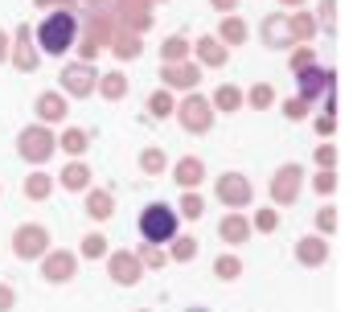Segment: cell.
Returning a JSON list of instances; mask_svg holds the SVG:
<instances>
[{"label": "cell", "instance_id": "obj_1", "mask_svg": "<svg viewBox=\"0 0 353 312\" xmlns=\"http://www.w3.org/2000/svg\"><path fill=\"white\" fill-rule=\"evenodd\" d=\"M74 37H79V17L70 12V8H54V12H46L41 17V25H37V46H41V54H66L70 46H74Z\"/></svg>", "mask_w": 353, "mask_h": 312}, {"label": "cell", "instance_id": "obj_2", "mask_svg": "<svg viewBox=\"0 0 353 312\" xmlns=\"http://www.w3.org/2000/svg\"><path fill=\"white\" fill-rule=\"evenodd\" d=\"M140 234H144V242H148V246L169 242V238L176 234V210H173V206H165V202L144 206V214H140Z\"/></svg>", "mask_w": 353, "mask_h": 312}, {"label": "cell", "instance_id": "obj_3", "mask_svg": "<svg viewBox=\"0 0 353 312\" xmlns=\"http://www.w3.org/2000/svg\"><path fill=\"white\" fill-rule=\"evenodd\" d=\"M17 148H21V156H25V160L41 164V160H50V156H54V148H58V144H54V132H46V128L37 124V128H25V132H21Z\"/></svg>", "mask_w": 353, "mask_h": 312}, {"label": "cell", "instance_id": "obj_4", "mask_svg": "<svg viewBox=\"0 0 353 312\" xmlns=\"http://www.w3.org/2000/svg\"><path fill=\"white\" fill-rule=\"evenodd\" d=\"M176 115H181V128H189V132H210V124H214V111L201 95H189Z\"/></svg>", "mask_w": 353, "mask_h": 312}, {"label": "cell", "instance_id": "obj_5", "mask_svg": "<svg viewBox=\"0 0 353 312\" xmlns=\"http://www.w3.org/2000/svg\"><path fill=\"white\" fill-rule=\"evenodd\" d=\"M218 202H226V206H251V181L243 177V173H226V177H218Z\"/></svg>", "mask_w": 353, "mask_h": 312}, {"label": "cell", "instance_id": "obj_6", "mask_svg": "<svg viewBox=\"0 0 353 312\" xmlns=\"http://www.w3.org/2000/svg\"><path fill=\"white\" fill-rule=\"evenodd\" d=\"M46 246H50L46 226H21V231L12 234V251L21 259H37V255H46Z\"/></svg>", "mask_w": 353, "mask_h": 312}, {"label": "cell", "instance_id": "obj_7", "mask_svg": "<svg viewBox=\"0 0 353 312\" xmlns=\"http://www.w3.org/2000/svg\"><path fill=\"white\" fill-rule=\"evenodd\" d=\"M296 193H300V164H283V168L275 173V181H271V197L283 202V206H292Z\"/></svg>", "mask_w": 353, "mask_h": 312}, {"label": "cell", "instance_id": "obj_8", "mask_svg": "<svg viewBox=\"0 0 353 312\" xmlns=\"http://www.w3.org/2000/svg\"><path fill=\"white\" fill-rule=\"evenodd\" d=\"M94 78H99V75L90 70L87 62H74V66H66V70H62V90L83 99V95H90V90H94Z\"/></svg>", "mask_w": 353, "mask_h": 312}, {"label": "cell", "instance_id": "obj_9", "mask_svg": "<svg viewBox=\"0 0 353 312\" xmlns=\"http://www.w3.org/2000/svg\"><path fill=\"white\" fill-rule=\"evenodd\" d=\"M107 267H111V280H115V284H123V288H132V284L140 280V271H144V263H140L136 255H123V251H119V255H111V259H107Z\"/></svg>", "mask_w": 353, "mask_h": 312}, {"label": "cell", "instance_id": "obj_10", "mask_svg": "<svg viewBox=\"0 0 353 312\" xmlns=\"http://www.w3.org/2000/svg\"><path fill=\"white\" fill-rule=\"evenodd\" d=\"M165 86L169 90H193L197 82H201V70L193 66V62H173V66H165Z\"/></svg>", "mask_w": 353, "mask_h": 312}, {"label": "cell", "instance_id": "obj_11", "mask_svg": "<svg viewBox=\"0 0 353 312\" xmlns=\"http://www.w3.org/2000/svg\"><path fill=\"white\" fill-rule=\"evenodd\" d=\"M41 275H46L50 284H66V280L74 275V255H66V251H54V255H46V263H41Z\"/></svg>", "mask_w": 353, "mask_h": 312}, {"label": "cell", "instance_id": "obj_12", "mask_svg": "<svg viewBox=\"0 0 353 312\" xmlns=\"http://www.w3.org/2000/svg\"><path fill=\"white\" fill-rule=\"evenodd\" d=\"M333 90V70H304L300 75V99L312 103L316 95H329Z\"/></svg>", "mask_w": 353, "mask_h": 312}, {"label": "cell", "instance_id": "obj_13", "mask_svg": "<svg viewBox=\"0 0 353 312\" xmlns=\"http://www.w3.org/2000/svg\"><path fill=\"white\" fill-rule=\"evenodd\" d=\"M70 111H66V99L62 95H54V90H46V95H37V119L41 124H62Z\"/></svg>", "mask_w": 353, "mask_h": 312}, {"label": "cell", "instance_id": "obj_14", "mask_svg": "<svg viewBox=\"0 0 353 312\" xmlns=\"http://www.w3.org/2000/svg\"><path fill=\"white\" fill-rule=\"evenodd\" d=\"M296 255H300V263H304V267H316V263H325V259H329V242H325V238H316V234H308V238H300Z\"/></svg>", "mask_w": 353, "mask_h": 312}, {"label": "cell", "instance_id": "obj_15", "mask_svg": "<svg viewBox=\"0 0 353 312\" xmlns=\"http://www.w3.org/2000/svg\"><path fill=\"white\" fill-rule=\"evenodd\" d=\"M173 173H176V185H181V189H193V185L205 177V168H201V160H197V156H185Z\"/></svg>", "mask_w": 353, "mask_h": 312}, {"label": "cell", "instance_id": "obj_16", "mask_svg": "<svg viewBox=\"0 0 353 312\" xmlns=\"http://www.w3.org/2000/svg\"><path fill=\"white\" fill-rule=\"evenodd\" d=\"M218 231H222L226 242H247V238H251V222H247L243 214H230V218H222V226H218Z\"/></svg>", "mask_w": 353, "mask_h": 312}, {"label": "cell", "instance_id": "obj_17", "mask_svg": "<svg viewBox=\"0 0 353 312\" xmlns=\"http://www.w3.org/2000/svg\"><path fill=\"white\" fill-rule=\"evenodd\" d=\"M12 62H17L21 70H33V66H37V54L29 50V29H25V25L17 29V50H12Z\"/></svg>", "mask_w": 353, "mask_h": 312}, {"label": "cell", "instance_id": "obj_18", "mask_svg": "<svg viewBox=\"0 0 353 312\" xmlns=\"http://www.w3.org/2000/svg\"><path fill=\"white\" fill-rule=\"evenodd\" d=\"M62 185H66V189H74V193H79V189H87V185H90V168L83 164V160L66 164V168H62Z\"/></svg>", "mask_w": 353, "mask_h": 312}, {"label": "cell", "instance_id": "obj_19", "mask_svg": "<svg viewBox=\"0 0 353 312\" xmlns=\"http://www.w3.org/2000/svg\"><path fill=\"white\" fill-rule=\"evenodd\" d=\"M197 54H201L205 66H222V62H226V46H222L218 37H201V41H197Z\"/></svg>", "mask_w": 353, "mask_h": 312}, {"label": "cell", "instance_id": "obj_20", "mask_svg": "<svg viewBox=\"0 0 353 312\" xmlns=\"http://www.w3.org/2000/svg\"><path fill=\"white\" fill-rule=\"evenodd\" d=\"M99 78H103V82H94V86L103 90V99H111V103H115V99H123V95H128V78L119 75V70H115V75H99Z\"/></svg>", "mask_w": 353, "mask_h": 312}, {"label": "cell", "instance_id": "obj_21", "mask_svg": "<svg viewBox=\"0 0 353 312\" xmlns=\"http://www.w3.org/2000/svg\"><path fill=\"white\" fill-rule=\"evenodd\" d=\"M283 37H288L283 17H267V21H263V41L271 46V50H279V46H283Z\"/></svg>", "mask_w": 353, "mask_h": 312}, {"label": "cell", "instance_id": "obj_22", "mask_svg": "<svg viewBox=\"0 0 353 312\" xmlns=\"http://www.w3.org/2000/svg\"><path fill=\"white\" fill-rule=\"evenodd\" d=\"M50 189H54V177H46V173H33V177L25 181V193H29L33 202H41V197H50Z\"/></svg>", "mask_w": 353, "mask_h": 312}, {"label": "cell", "instance_id": "obj_23", "mask_svg": "<svg viewBox=\"0 0 353 312\" xmlns=\"http://www.w3.org/2000/svg\"><path fill=\"white\" fill-rule=\"evenodd\" d=\"M161 54H165V62L173 66V62H185V54H189V41L181 37V33H173L165 46H161Z\"/></svg>", "mask_w": 353, "mask_h": 312}, {"label": "cell", "instance_id": "obj_24", "mask_svg": "<svg viewBox=\"0 0 353 312\" xmlns=\"http://www.w3.org/2000/svg\"><path fill=\"white\" fill-rule=\"evenodd\" d=\"M222 41H230V46L247 41V25H243L239 17H226V21H222Z\"/></svg>", "mask_w": 353, "mask_h": 312}, {"label": "cell", "instance_id": "obj_25", "mask_svg": "<svg viewBox=\"0 0 353 312\" xmlns=\"http://www.w3.org/2000/svg\"><path fill=\"white\" fill-rule=\"evenodd\" d=\"M214 107H222V111H239V107H243V90H234V86H222V90L214 95Z\"/></svg>", "mask_w": 353, "mask_h": 312}, {"label": "cell", "instance_id": "obj_26", "mask_svg": "<svg viewBox=\"0 0 353 312\" xmlns=\"http://www.w3.org/2000/svg\"><path fill=\"white\" fill-rule=\"evenodd\" d=\"M148 111H152L157 119L173 115V95H169V90H157V95H148Z\"/></svg>", "mask_w": 353, "mask_h": 312}, {"label": "cell", "instance_id": "obj_27", "mask_svg": "<svg viewBox=\"0 0 353 312\" xmlns=\"http://www.w3.org/2000/svg\"><path fill=\"white\" fill-rule=\"evenodd\" d=\"M239 271H243V263H239L234 255H222V259H214V275H218V280H239Z\"/></svg>", "mask_w": 353, "mask_h": 312}, {"label": "cell", "instance_id": "obj_28", "mask_svg": "<svg viewBox=\"0 0 353 312\" xmlns=\"http://www.w3.org/2000/svg\"><path fill=\"white\" fill-rule=\"evenodd\" d=\"M87 214L90 218H111V193H90L87 197Z\"/></svg>", "mask_w": 353, "mask_h": 312}, {"label": "cell", "instance_id": "obj_29", "mask_svg": "<svg viewBox=\"0 0 353 312\" xmlns=\"http://www.w3.org/2000/svg\"><path fill=\"white\" fill-rule=\"evenodd\" d=\"M62 148H66V153H70V156L87 153V132H83V128H70V132L62 136Z\"/></svg>", "mask_w": 353, "mask_h": 312}, {"label": "cell", "instance_id": "obj_30", "mask_svg": "<svg viewBox=\"0 0 353 312\" xmlns=\"http://www.w3.org/2000/svg\"><path fill=\"white\" fill-rule=\"evenodd\" d=\"M140 168H144L148 177H157V173L165 168V153H161V148H148V153H140Z\"/></svg>", "mask_w": 353, "mask_h": 312}, {"label": "cell", "instance_id": "obj_31", "mask_svg": "<svg viewBox=\"0 0 353 312\" xmlns=\"http://www.w3.org/2000/svg\"><path fill=\"white\" fill-rule=\"evenodd\" d=\"M173 259H176V263L197 259V238H176V242H173Z\"/></svg>", "mask_w": 353, "mask_h": 312}, {"label": "cell", "instance_id": "obj_32", "mask_svg": "<svg viewBox=\"0 0 353 312\" xmlns=\"http://www.w3.org/2000/svg\"><path fill=\"white\" fill-rule=\"evenodd\" d=\"M83 255H87V259L107 255V238H103V234H87V238H83Z\"/></svg>", "mask_w": 353, "mask_h": 312}, {"label": "cell", "instance_id": "obj_33", "mask_svg": "<svg viewBox=\"0 0 353 312\" xmlns=\"http://www.w3.org/2000/svg\"><path fill=\"white\" fill-rule=\"evenodd\" d=\"M181 210H185V218H201V214H205V206H201L197 193H185V197H181Z\"/></svg>", "mask_w": 353, "mask_h": 312}, {"label": "cell", "instance_id": "obj_34", "mask_svg": "<svg viewBox=\"0 0 353 312\" xmlns=\"http://www.w3.org/2000/svg\"><path fill=\"white\" fill-rule=\"evenodd\" d=\"M271 103H275V90L271 86H255L251 90V107H271Z\"/></svg>", "mask_w": 353, "mask_h": 312}, {"label": "cell", "instance_id": "obj_35", "mask_svg": "<svg viewBox=\"0 0 353 312\" xmlns=\"http://www.w3.org/2000/svg\"><path fill=\"white\" fill-rule=\"evenodd\" d=\"M312 29H316V21H312V17H292V33H296V37H308Z\"/></svg>", "mask_w": 353, "mask_h": 312}, {"label": "cell", "instance_id": "obj_36", "mask_svg": "<svg viewBox=\"0 0 353 312\" xmlns=\"http://www.w3.org/2000/svg\"><path fill=\"white\" fill-rule=\"evenodd\" d=\"M275 222H279L275 210H259V214H255V226H259V231H275Z\"/></svg>", "mask_w": 353, "mask_h": 312}, {"label": "cell", "instance_id": "obj_37", "mask_svg": "<svg viewBox=\"0 0 353 312\" xmlns=\"http://www.w3.org/2000/svg\"><path fill=\"white\" fill-rule=\"evenodd\" d=\"M283 111H288V119H304L308 115V103L304 99H292V103H283Z\"/></svg>", "mask_w": 353, "mask_h": 312}, {"label": "cell", "instance_id": "obj_38", "mask_svg": "<svg viewBox=\"0 0 353 312\" xmlns=\"http://www.w3.org/2000/svg\"><path fill=\"white\" fill-rule=\"evenodd\" d=\"M316 189H321V193H333V189H337V173H333V168H325V173L316 177Z\"/></svg>", "mask_w": 353, "mask_h": 312}, {"label": "cell", "instance_id": "obj_39", "mask_svg": "<svg viewBox=\"0 0 353 312\" xmlns=\"http://www.w3.org/2000/svg\"><path fill=\"white\" fill-rule=\"evenodd\" d=\"M115 54H119V58H136V54H140V41H136V37H128V41H119V46H115Z\"/></svg>", "mask_w": 353, "mask_h": 312}, {"label": "cell", "instance_id": "obj_40", "mask_svg": "<svg viewBox=\"0 0 353 312\" xmlns=\"http://www.w3.org/2000/svg\"><path fill=\"white\" fill-rule=\"evenodd\" d=\"M140 263H152V267H161V263H165V255H161L157 246H148V242H144V251H140Z\"/></svg>", "mask_w": 353, "mask_h": 312}, {"label": "cell", "instance_id": "obj_41", "mask_svg": "<svg viewBox=\"0 0 353 312\" xmlns=\"http://www.w3.org/2000/svg\"><path fill=\"white\" fill-rule=\"evenodd\" d=\"M333 226H337V214H333V210H321V231L329 234Z\"/></svg>", "mask_w": 353, "mask_h": 312}, {"label": "cell", "instance_id": "obj_42", "mask_svg": "<svg viewBox=\"0 0 353 312\" xmlns=\"http://www.w3.org/2000/svg\"><path fill=\"white\" fill-rule=\"evenodd\" d=\"M308 62H312V50H300V54H296V58H292V66H296V70H304V66H308Z\"/></svg>", "mask_w": 353, "mask_h": 312}, {"label": "cell", "instance_id": "obj_43", "mask_svg": "<svg viewBox=\"0 0 353 312\" xmlns=\"http://www.w3.org/2000/svg\"><path fill=\"white\" fill-rule=\"evenodd\" d=\"M12 309V288H0V312Z\"/></svg>", "mask_w": 353, "mask_h": 312}, {"label": "cell", "instance_id": "obj_44", "mask_svg": "<svg viewBox=\"0 0 353 312\" xmlns=\"http://www.w3.org/2000/svg\"><path fill=\"white\" fill-rule=\"evenodd\" d=\"M333 160H337V148H333V144H325V148H321V164H333Z\"/></svg>", "mask_w": 353, "mask_h": 312}, {"label": "cell", "instance_id": "obj_45", "mask_svg": "<svg viewBox=\"0 0 353 312\" xmlns=\"http://www.w3.org/2000/svg\"><path fill=\"white\" fill-rule=\"evenodd\" d=\"M333 4H337V0H325V4H321V12H325V25H333Z\"/></svg>", "mask_w": 353, "mask_h": 312}, {"label": "cell", "instance_id": "obj_46", "mask_svg": "<svg viewBox=\"0 0 353 312\" xmlns=\"http://www.w3.org/2000/svg\"><path fill=\"white\" fill-rule=\"evenodd\" d=\"M214 8H239V0H210Z\"/></svg>", "mask_w": 353, "mask_h": 312}, {"label": "cell", "instance_id": "obj_47", "mask_svg": "<svg viewBox=\"0 0 353 312\" xmlns=\"http://www.w3.org/2000/svg\"><path fill=\"white\" fill-rule=\"evenodd\" d=\"M0 62H4V33H0Z\"/></svg>", "mask_w": 353, "mask_h": 312}, {"label": "cell", "instance_id": "obj_48", "mask_svg": "<svg viewBox=\"0 0 353 312\" xmlns=\"http://www.w3.org/2000/svg\"><path fill=\"white\" fill-rule=\"evenodd\" d=\"M279 4H304V0H279Z\"/></svg>", "mask_w": 353, "mask_h": 312}, {"label": "cell", "instance_id": "obj_49", "mask_svg": "<svg viewBox=\"0 0 353 312\" xmlns=\"http://www.w3.org/2000/svg\"><path fill=\"white\" fill-rule=\"evenodd\" d=\"M185 312H210V309H185Z\"/></svg>", "mask_w": 353, "mask_h": 312}]
</instances>
